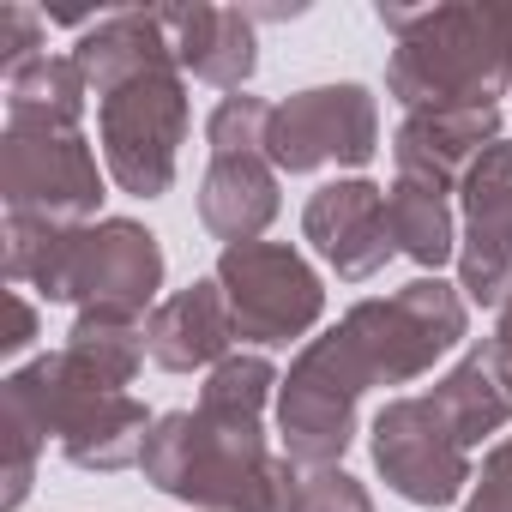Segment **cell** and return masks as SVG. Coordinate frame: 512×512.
<instances>
[{"instance_id": "cell-12", "label": "cell", "mask_w": 512, "mask_h": 512, "mask_svg": "<svg viewBox=\"0 0 512 512\" xmlns=\"http://www.w3.org/2000/svg\"><path fill=\"white\" fill-rule=\"evenodd\" d=\"M302 241L338 272V284H368L392 260V229H386V187L368 175H338L302 205Z\"/></svg>"}, {"instance_id": "cell-28", "label": "cell", "mask_w": 512, "mask_h": 512, "mask_svg": "<svg viewBox=\"0 0 512 512\" xmlns=\"http://www.w3.org/2000/svg\"><path fill=\"white\" fill-rule=\"evenodd\" d=\"M494 350L506 356V368H512V302L500 308V320H494Z\"/></svg>"}, {"instance_id": "cell-18", "label": "cell", "mask_w": 512, "mask_h": 512, "mask_svg": "<svg viewBox=\"0 0 512 512\" xmlns=\"http://www.w3.org/2000/svg\"><path fill=\"white\" fill-rule=\"evenodd\" d=\"M163 61H175V49H169V31H163L157 7L103 13V19L73 43V67L85 73L91 97H103V91H115V85H127L133 73L163 67Z\"/></svg>"}, {"instance_id": "cell-20", "label": "cell", "mask_w": 512, "mask_h": 512, "mask_svg": "<svg viewBox=\"0 0 512 512\" xmlns=\"http://www.w3.org/2000/svg\"><path fill=\"white\" fill-rule=\"evenodd\" d=\"M61 350L73 356V368L85 380H97L109 392H127L133 374H139V362H145V320L115 314V308H85L73 320V332H67Z\"/></svg>"}, {"instance_id": "cell-6", "label": "cell", "mask_w": 512, "mask_h": 512, "mask_svg": "<svg viewBox=\"0 0 512 512\" xmlns=\"http://www.w3.org/2000/svg\"><path fill=\"white\" fill-rule=\"evenodd\" d=\"M97 145L103 169L133 199H163L187 145V73L175 61L133 73L127 85L97 97Z\"/></svg>"}, {"instance_id": "cell-8", "label": "cell", "mask_w": 512, "mask_h": 512, "mask_svg": "<svg viewBox=\"0 0 512 512\" xmlns=\"http://www.w3.org/2000/svg\"><path fill=\"white\" fill-rule=\"evenodd\" d=\"M229 296L235 338L253 350H284L308 338L326 314V284L290 241H241L217 253L211 272Z\"/></svg>"}, {"instance_id": "cell-10", "label": "cell", "mask_w": 512, "mask_h": 512, "mask_svg": "<svg viewBox=\"0 0 512 512\" xmlns=\"http://www.w3.org/2000/svg\"><path fill=\"white\" fill-rule=\"evenodd\" d=\"M380 151V103L368 85H308L272 103L266 157L278 175H320V169H362Z\"/></svg>"}, {"instance_id": "cell-5", "label": "cell", "mask_w": 512, "mask_h": 512, "mask_svg": "<svg viewBox=\"0 0 512 512\" xmlns=\"http://www.w3.org/2000/svg\"><path fill=\"white\" fill-rule=\"evenodd\" d=\"M0 416L31 428L43 446L55 440L67 464L97 470V476L133 470L145 458V440L157 422L133 392H109V386L85 380L67 350L13 368L7 386H0Z\"/></svg>"}, {"instance_id": "cell-11", "label": "cell", "mask_w": 512, "mask_h": 512, "mask_svg": "<svg viewBox=\"0 0 512 512\" xmlns=\"http://www.w3.org/2000/svg\"><path fill=\"white\" fill-rule=\"evenodd\" d=\"M458 290L476 308L512 302V139H494L458 181Z\"/></svg>"}, {"instance_id": "cell-4", "label": "cell", "mask_w": 512, "mask_h": 512, "mask_svg": "<svg viewBox=\"0 0 512 512\" xmlns=\"http://www.w3.org/2000/svg\"><path fill=\"white\" fill-rule=\"evenodd\" d=\"M392 31L386 91L404 115L428 109H500L512 91V25L506 7L458 0V7H380Z\"/></svg>"}, {"instance_id": "cell-27", "label": "cell", "mask_w": 512, "mask_h": 512, "mask_svg": "<svg viewBox=\"0 0 512 512\" xmlns=\"http://www.w3.org/2000/svg\"><path fill=\"white\" fill-rule=\"evenodd\" d=\"M7 308H13V332L0 338V350H7V356H25V350L37 344V308H31L25 290H7Z\"/></svg>"}, {"instance_id": "cell-21", "label": "cell", "mask_w": 512, "mask_h": 512, "mask_svg": "<svg viewBox=\"0 0 512 512\" xmlns=\"http://www.w3.org/2000/svg\"><path fill=\"white\" fill-rule=\"evenodd\" d=\"M85 73L73 67V55H37L31 67H19L7 79V115H43V121H79L85 115Z\"/></svg>"}, {"instance_id": "cell-16", "label": "cell", "mask_w": 512, "mask_h": 512, "mask_svg": "<svg viewBox=\"0 0 512 512\" xmlns=\"http://www.w3.org/2000/svg\"><path fill=\"white\" fill-rule=\"evenodd\" d=\"M278 169L266 151H241V157H211L205 181H199V223L223 241H260L278 223Z\"/></svg>"}, {"instance_id": "cell-3", "label": "cell", "mask_w": 512, "mask_h": 512, "mask_svg": "<svg viewBox=\"0 0 512 512\" xmlns=\"http://www.w3.org/2000/svg\"><path fill=\"white\" fill-rule=\"evenodd\" d=\"M0 266L13 290H37L43 302L67 308H115L133 320H151L163 302V247L145 223L133 217H97L85 229H61L43 217H13L7 211V241Z\"/></svg>"}, {"instance_id": "cell-7", "label": "cell", "mask_w": 512, "mask_h": 512, "mask_svg": "<svg viewBox=\"0 0 512 512\" xmlns=\"http://www.w3.org/2000/svg\"><path fill=\"white\" fill-rule=\"evenodd\" d=\"M0 193L13 217H43L61 229H85L103 205V169L79 121L7 115L0 133Z\"/></svg>"}, {"instance_id": "cell-29", "label": "cell", "mask_w": 512, "mask_h": 512, "mask_svg": "<svg viewBox=\"0 0 512 512\" xmlns=\"http://www.w3.org/2000/svg\"><path fill=\"white\" fill-rule=\"evenodd\" d=\"M506 25H512V7H506Z\"/></svg>"}, {"instance_id": "cell-25", "label": "cell", "mask_w": 512, "mask_h": 512, "mask_svg": "<svg viewBox=\"0 0 512 512\" xmlns=\"http://www.w3.org/2000/svg\"><path fill=\"white\" fill-rule=\"evenodd\" d=\"M464 512H512V434L488 446V458L464 494Z\"/></svg>"}, {"instance_id": "cell-2", "label": "cell", "mask_w": 512, "mask_h": 512, "mask_svg": "<svg viewBox=\"0 0 512 512\" xmlns=\"http://www.w3.org/2000/svg\"><path fill=\"white\" fill-rule=\"evenodd\" d=\"M284 374L260 350H235L199 386L193 410H163L145 440V482L193 512H296L302 464L272 452L266 410Z\"/></svg>"}, {"instance_id": "cell-24", "label": "cell", "mask_w": 512, "mask_h": 512, "mask_svg": "<svg viewBox=\"0 0 512 512\" xmlns=\"http://www.w3.org/2000/svg\"><path fill=\"white\" fill-rule=\"evenodd\" d=\"M296 512H374V494L350 476V470H302L296 488Z\"/></svg>"}, {"instance_id": "cell-22", "label": "cell", "mask_w": 512, "mask_h": 512, "mask_svg": "<svg viewBox=\"0 0 512 512\" xmlns=\"http://www.w3.org/2000/svg\"><path fill=\"white\" fill-rule=\"evenodd\" d=\"M266 133H272V103L247 97V91L223 97V103L211 109V121H205V145H211V157L266 151Z\"/></svg>"}, {"instance_id": "cell-23", "label": "cell", "mask_w": 512, "mask_h": 512, "mask_svg": "<svg viewBox=\"0 0 512 512\" xmlns=\"http://www.w3.org/2000/svg\"><path fill=\"white\" fill-rule=\"evenodd\" d=\"M37 55H49V25H43V13L37 7H25V0H7L0 7V73H19V67H31Z\"/></svg>"}, {"instance_id": "cell-26", "label": "cell", "mask_w": 512, "mask_h": 512, "mask_svg": "<svg viewBox=\"0 0 512 512\" xmlns=\"http://www.w3.org/2000/svg\"><path fill=\"white\" fill-rule=\"evenodd\" d=\"M0 422H7V416H0ZM37 452H43V440H37L31 428L7 422V512L25 506V494H31V482H37Z\"/></svg>"}, {"instance_id": "cell-17", "label": "cell", "mask_w": 512, "mask_h": 512, "mask_svg": "<svg viewBox=\"0 0 512 512\" xmlns=\"http://www.w3.org/2000/svg\"><path fill=\"white\" fill-rule=\"evenodd\" d=\"M434 410L452 422V434L476 452L482 440H494L512 422V368L494 344H470L434 386H428Z\"/></svg>"}, {"instance_id": "cell-15", "label": "cell", "mask_w": 512, "mask_h": 512, "mask_svg": "<svg viewBox=\"0 0 512 512\" xmlns=\"http://www.w3.org/2000/svg\"><path fill=\"white\" fill-rule=\"evenodd\" d=\"M500 133V109H428V115H404L392 133V163L404 181H428L440 193H458L464 169L494 145Z\"/></svg>"}, {"instance_id": "cell-14", "label": "cell", "mask_w": 512, "mask_h": 512, "mask_svg": "<svg viewBox=\"0 0 512 512\" xmlns=\"http://www.w3.org/2000/svg\"><path fill=\"white\" fill-rule=\"evenodd\" d=\"M145 356L163 374H211L217 362L235 356V314L217 278H199L175 296H163L145 320Z\"/></svg>"}, {"instance_id": "cell-19", "label": "cell", "mask_w": 512, "mask_h": 512, "mask_svg": "<svg viewBox=\"0 0 512 512\" xmlns=\"http://www.w3.org/2000/svg\"><path fill=\"white\" fill-rule=\"evenodd\" d=\"M386 229L404 260H416L428 278H440V266H458V229L464 217L452 211V193L428 187V181H392L386 187Z\"/></svg>"}, {"instance_id": "cell-13", "label": "cell", "mask_w": 512, "mask_h": 512, "mask_svg": "<svg viewBox=\"0 0 512 512\" xmlns=\"http://www.w3.org/2000/svg\"><path fill=\"white\" fill-rule=\"evenodd\" d=\"M175 67L211 91H247L253 67H260V31H253L247 7H205V0H187V7H157Z\"/></svg>"}, {"instance_id": "cell-9", "label": "cell", "mask_w": 512, "mask_h": 512, "mask_svg": "<svg viewBox=\"0 0 512 512\" xmlns=\"http://www.w3.org/2000/svg\"><path fill=\"white\" fill-rule=\"evenodd\" d=\"M368 446H374V470L386 476V488L410 506H452L470 494L476 482V464H470V446L452 434V422L434 410L428 392H404V398H386L374 428H368Z\"/></svg>"}, {"instance_id": "cell-1", "label": "cell", "mask_w": 512, "mask_h": 512, "mask_svg": "<svg viewBox=\"0 0 512 512\" xmlns=\"http://www.w3.org/2000/svg\"><path fill=\"white\" fill-rule=\"evenodd\" d=\"M470 332V302L446 278H410L356 302L332 332L308 338L278 386V446L302 470H332L356 440L362 392L410 386Z\"/></svg>"}]
</instances>
